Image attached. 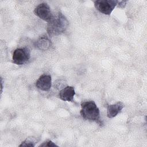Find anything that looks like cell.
I'll list each match as a JSON object with an SVG mask.
<instances>
[{"label":"cell","mask_w":147,"mask_h":147,"mask_svg":"<svg viewBox=\"0 0 147 147\" xmlns=\"http://www.w3.org/2000/svg\"><path fill=\"white\" fill-rule=\"evenodd\" d=\"M69 25V22L65 16L60 11L53 15L48 22L47 31L50 37L58 36L64 33Z\"/></svg>","instance_id":"1"},{"label":"cell","mask_w":147,"mask_h":147,"mask_svg":"<svg viewBox=\"0 0 147 147\" xmlns=\"http://www.w3.org/2000/svg\"><path fill=\"white\" fill-rule=\"evenodd\" d=\"M80 114L83 119L100 124V111L94 101L82 102Z\"/></svg>","instance_id":"2"},{"label":"cell","mask_w":147,"mask_h":147,"mask_svg":"<svg viewBox=\"0 0 147 147\" xmlns=\"http://www.w3.org/2000/svg\"><path fill=\"white\" fill-rule=\"evenodd\" d=\"M30 58V51L28 47L16 49L13 53V63L17 65L25 64Z\"/></svg>","instance_id":"3"},{"label":"cell","mask_w":147,"mask_h":147,"mask_svg":"<svg viewBox=\"0 0 147 147\" xmlns=\"http://www.w3.org/2000/svg\"><path fill=\"white\" fill-rule=\"evenodd\" d=\"M118 2L115 0H98L94 2V6L99 12L106 15H110Z\"/></svg>","instance_id":"4"},{"label":"cell","mask_w":147,"mask_h":147,"mask_svg":"<svg viewBox=\"0 0 147 147\" xmlns=\"http://www.w3.org/2000/svg\"><path fill=\"white\" fill-rule=\"evenodd\" d=\"M33 13L40 19L48 22L51 21L53 16L49 6L44 2L38 4L35 7Z\"/></svg>","instance_id":"5"},{"label":"cell","mask_w":147,"mask_h":147,"mask_svg":"<svg viewBox=\"0 0 147 147\" xmlns=\"http://www.w3.org/2000/svg\"><path fill=\"white\" fill-rule=\"evenodd\" d=\"M52 86V78L50 75L43 74L40 76L36 83V87L38 89L43 91H49Z\"/></svg>","instance_id":"6"},{"label":"cell","mask_w":147,"mask_h":147,"mask_svg":"<svg viewBox=\"0 0 147 147\" xmlns=\"http://www.w3.org/2000/svg\"><path fill=\"white\" fill-rule=\"evenodd\" d=\"M75 95V88L72 86H66L61 90L59 93V98L63 101L73 102Z\"/></svg>","instance_id":"7"},{"label":"cell","mask_w":147,"mask_h":147,"mask_svg":"<svg viewBox=\"0 0 147 147\" xmlns=\"http://www.w3.org/2000/svg\"><path fill=\"white\" fill-rule=\"evenodd\" d=\"M124 106V104L120 101H118L114 104L108 105L107 107V117L109 118L115 117L121 111Z\"/></svg>","instance_id":"8"},{"label":"cell","mask_w":147,"mask_h":147,"mask_svg":"<svg viewBox=\"0 0 147 147\" xmlns=\"http://www.w3.org/2000/svg\"><path fill=\"white\" fill-rule=\"evenodd\" d=\"M35 47L39 50L47 51L52 45V42L50 39L45 35L40 36L35 42Z\"/></svg>","instance_id":"9"},{"label":"cell","mask_w":147,"mask_h":147,"mask_svg":"<svg viewBox=\"0 0 147 147\" xmlns=\"http://www.w3.org/2000/svg\"><path fill=\"white\" fill-rule=\"evenodd\" d=\"M37 142L36 139L33 137H28L25 140L22 142V143L19 145V146H32L33 147L35 146L36 143Z\"/></svg>","instance_id":"10"},{"label":"cell","mask_w":147,"mask_h":147,"mask_svg":"<svg viewBox=\"0 0 147 147\" xmlns=\"http://www.w3.org/2000/svg\"><path fill=\"white\" fill-rule=\"evenodd\" d=\"M39 146H49V147H52V146H58L56 144L53 143L52 141L51 140H48L45 142H44L42 144L40 145Z\"/></svg>","instance_id":"11"},{"label":"cell","mask_w":147,"mask_h":147,"mask_svg":"<svg viewBox=\"0 0 147 147\" xmlns=\"http://www.w3.org/2000/svg\"><path fill=\"white\" fill-rule=\"evenodd\" d=\"M119 3L118 5V7H121V8H124L125 5H126V1H121V2H118Z\"/></svg>","instance_id":"12"}]
</instances>
